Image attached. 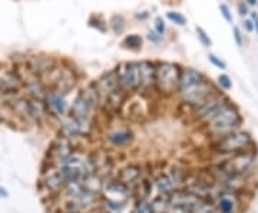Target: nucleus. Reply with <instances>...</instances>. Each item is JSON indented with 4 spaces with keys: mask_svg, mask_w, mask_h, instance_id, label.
<instances>
[{
    "mask_svg": "<svg viewBox=\"0 0 258 213\" xmlns=\"http://www.w3.org/2000/svg\"><path fill=\"white\" fill-rule=\"evenodd\" d=\"M217 87L221 90V92H230L232 89V80L227 73H221L217 77Z\"/></svg>",
    "mask_w": 258,
    "mask_h": 213,
    "instance_id": "nucleus-23",
    "label": "nucleus"
},
{
    "mask_svg": "<svg viewBox=\"0 0 258 213\" xmlns=\"http://www.w3.org/2000/svg\"><path fill=\"white\" fill-rule=\"evenodd\" d=\"M217 209L221 213H234L235 203L228 195H220L217 200Z\"/></svg>",
    "mask_w": 258,
    "mask_h": 213,
    "instance_id": "nucleus-20",
    "label": "nucleus"
},
{
    "mask_svg": "<svg viewBox=\"0 0 258 213\" xmlns=\"http://www.w3.org/2000/svg\"><path fill=\"white\" fill-rule=\"evenodd\" d=\"M99 99V109L116 112L122 108L129 94L119 86L115 70L102 73L95 82H92Z\"/></svg>",
    "mask_w": 258,
    "mask_h": 213,
    "instance_id": "nucleus-1",
    "label": "nucleus"
},
{
    "mask_svg": "<svg viewBox=\"0 0 258 213\" xmlns=\"http://www.w3.org/2000/svg\"><path fill=\"white\" fill-rule=\"evenodd\" d=\"M242 29H244L245 32H248V33H252V32H254V22L249 18H245L244 19V22H242Z\"/></svg>",
    "mask_w": 258,
    "mask_h": 213,
    "instance_id": "nucleus-33",
    "label": "nucleus"
},
{
    "mask_svg": "<svg viewBox=\"0 0 258 213\" xmlns=\"http://www.w3.org/2000/svg\"><path fill=\"white\" fill-rule=\"evenodd\" d=\"M254 32L258 35V18L254 20Z\"/></svg>",
    "mask_w": 258,
    "mask_h": 213,
    "instance_id": "nucleus-37",
    "label": "nucleus"
},
{
    "mask_svg": "<svg viewBox=\"0 0 258 213\" xmlns=\"http://www.w3.org/2000/svg\"><path fill=\"white\" fill-rule=\"evenodd\" d=\"M182 66L174 62H155V87L154 90L161 96H172L176 94L179 73Z\"/></svg>",
    "mask_w": 258,
    "mask_h": 213,
    "instance_id": "nucleus-3",
    "label": "nucleus"
},
{
    "mask_svg": "<svg viewBox=\"0 0 258 213\" xmlns=\"http://www.w3.org/2000/svg\"><path fill=\"white\" fill-rule=\"evenodd\" d=\"M147 39L151 42V43H154V45H159V43L164 40V36H162V35H159V33L155 32L154 29H151V30H148Z\"/></svg>",
    "mask_w": 258,
    "mask_h": 213,
    "instance_id": "nucleus-31",
    "label": "nucleus"
},
{
    "mask_svg": "<svg viewBox=\"0 0 258 213\" xmlns=\"http://www.w3.org/2000/svg\"><path fill=\"white\" fill-rule=\"evenodd\" d=\"M252 143L254 142L248 132L238 129L215 139L214 150L220 155H234L238 152L249 150Z\"/></svg>",
    "mask_w": 258,
    "mask_h": 213,
    "instance_id": "nucleus-5",
    "label": "nucleus"
},
{
    "mask_svg": "<svg viewBox=\"0 0 258 213\" xmlns=\"http://www.w3.org/2000/svg\"><path fill=\"white\" fill-rule=\"evenodd\" d=\"M195 33H197V37H198L200 43H201L204 47H211L212 46L211 37H210V35L205 32V29H203L201 26H197V28H195Z\"/></svg>",
    "mask_w": 258,
    "mask_h": 213,
    "instance_id": "nucleus-24",
    "label": "nucleus"
},
{
    "mask_svg": "<svg viewBox=\"0 0 258 213\" xmlns=\"http://www.w3.org/2000/svg\"><path fill=\"white\" fill-rule=\"evenodd\" d=\"M242 122H244V119L241 116L238 106L230 100L217 115H214L210 121L204 123V130L207 135L218 139V138H221L224 135H228L234 130L241 129Z\"/></svg>",
    "mask_w": 258,
    "mask_h": 213,
    "instance_id": "nucleus-2",
    "label": "nucleus"
},
{
    "mask_svg": "<svg viewBox=\"0 0 258 213\" xmlns=\"http://www.w3.org/2000/svg\"><path fill=\"white\" fill-rule=\"evenodd\" d=\"M72 153H74L72 140L60 135L59 138H56L49 149V163L55 167L62 166Z\"/></svg>",
    "mask_w": 258,
    "mask_h": 213,
    "instance_id": "nucleus-10",
    "label": "nucleus"
},
{
    "mask_svg": "<svg viewBox=\"0 0 258 213\" xmlns=\"http://www.w3.org/2000/svg\"><path fill=\"white\" fill-rule=\"evenodd\" d=\"M89 26L95 28L96 30H99V32H105L106 30V22L102 20L99 16H92V18L89 19Z\"/></svg>",
    "mask_w": 258,
    "mask_h": 213,
    "instance_id": "nucleus-26",
    "label": "nucleus"
},
{
    "mask_svg": "<svg viewBox=\"0 0 258 213\" xmlns=\"http://www.w3.org/2000/svg\"><path fill=\"white\" fill-rule=\"evenodd\" d=\"M56 63H57V62H56L53 57L39 55L32 56L30 59H28V60H26V67L29 69V72H32L33 74H36V76L40 77L42 74L46 73L47 70H50Z\"/></svg>",
    "mask_w": 258,
    "mask_h": 213,
    "instance_id": "nucleus-15",
    "label": "nucleus"
},
{
    "mask_svg": "<svg viewBox=\"0 0 258 213\" xmlns=\"http://www.w3.org/2000/svg\"><path fill=\"white\" fill-rule=\"evenodd\" d=\"M139 73H141V92L148 93L155 87V62L152 60H141L139 62Z\"/></svg>",
    "mask_w": 258,
    "mask_h": 213,
    "instance_id": "nucleus-14",
    "label": "nucleus"
},
{
    "mask_svg": "<svg viewBox=\"0 0 258 213\" xmlns=\"http://www.w3.org/2000/svg\"><path fill=\"white\" fill-rule=\"evenodd\" d=\"M79 83V73L78 70L71 67V66H64L62 67V72L59 74L57 80H56L53 86L50 89H53L56 92L63 93L68 94L69 92H72L75 87Z\"/></svg>",
    "mask_w": 258,
    "mask_h": 213,
    "instance_id": "nucleus-12",
    "label": "nucleus"
},
{
    "mask_svg": "<svg viewBox=\"0 0 258 213\" xmlns=\"http://www.w3.org/2000/svg\"><path fill=\"white\" fill-rule=\"evenodd\" d=\"M248 6H251V8H255V6H258V0H244Z\"/></svg>",
    "mask_w": 258,
    "mask_h": 213,
    "instance_id": "nucleus-35",
    "label": "nucleus"
},
{
    "mask_svg": "<svg viewBox=\"0 0 258 213\" xmlns=\"http://www.w3.org/2000/svg\"><path fill=\"white\" fill-rule=\"evenodd\" d=\"M230 102V97L225 94V92H215L211 94L208 99H205L203 103L197 104L192 108V118L194 121L203 122L205 123L207 121H210L214 115H217L218 112L221 111L222 108Z\"/></svg>",
    "mask_w": 258,
    "mask_h": 213,
    "instance_id": "nucleus-7",
    "label": "nucleus"
},
{
    "mask_svg": "<svg viewBox=\"0 0 258 213\" xmlns=\"http://www.w3.org/2000/svg\"><path fill=\"white\" fill-rule=\"evenodd\" d=\"M113 70L116 73L119 86L128 94L141 92L139 62H134V60L132 62H122Z\"/></svg>",
    "mask_w": 258,
    "mask_h": 213,
    "instance_id": "nucleus-6",
    "label": "nucleus"
},
{
    "mask_svg": "<svg viewBox=\"0 0 258 213\" xmlns=\"http://www.w3.org/2000/svg\"><path fill=\"white\" fill-rule=\"evenodd\" d=\"M148 16H149V15H148V12H144L142 15H141V13H137V15H135V19H138V20H145Z\"/></svg>",
    "mask_w": 258,
    "mask_h": 213,
    "instance_id": "nucleus-34",
    "label": "nucleus"
},
{
    "mask_svg": "<svg viewBox=\"0 0 258 213\" xmlns=\"http://www.w3.org/2000/svg\"><path fill=\"white\" fill-rule=\"evenodd\" d=\"M139 176H141V167L137 165H129L120 172L119 180L123 182L125 185H129V183H134L135 180H138Z\"/></svg>",
    "mask_w": 258,
    "mask_h": 213,
    "instance_id": "nucleus-17",
    "label": "nucleus"
},
{
    "mask_svg": "<svg viewBox=\"0 0 258 213\" xmlns=\"http://www.w3.org/2000/svg\"><path fill=\"white\" fill-rule=\"evenodd\" d=\"M237 10H238V15H240L241 18H245V16H248L249 15V6L244 2V0H241L238 2V5H237Z\"/></svg>",
    "mask_w": 258,
    "mask_h": 213,
    "instance_id": "nucleus-32",
    "label": "nucleus"
},
{
    "mask_svg": "<svg viewBox=\"0 0 258 213\" xmlns=\"http://www.w3.org/2000/svg\"><path fill=\"white\" fill-rule=\"evenodd\" d=\"M122 46L128 49L131 52H139L142 46H144V39L138 33H132V35H126L122 40Z\"/></svg>",
    "mask_w": 258,
    "mask_h": 213,
    "instance_id": "nucleus-18",
    "label": "nucleus"
},
{
    "mask_svg": "<svg viewBox=\"0 0 258 213\" xmlns=\"http://www.w3.org/2000/svg\"><path fill=\"white\" fill-rule=\"evenodd\" d=\"M155 183H157L158 190L161 193H165V195L166 193H172L174 186H175V182H174L172 176H166V175H162L161 177H158Z\"/></svg>",
    "mask_w": 258,
    "mask_h": 213,
    "instance_id": "nucleus-19",
    "label": "nucleus"
},
{
    "mask_svg": "<svg viewBox=\"0 0 258 213\" xmlns=\"http://www.w3.org/2000/svg\"><path fill=\"white\" fill-rule=\"evenodd\" d=\"M232 37H234V42L238 47L244 45V35H242V30L238 28L237 25H232Z\"/></svg>",
    "mask_w": 258,
    "mask_h": 213,
    "instance_id": "nucleus-28",
    "label": "nucleus"
},
{
    "mask_svg": "<svg viewBox=\"0 0 258 213\" xmlns=\"http://www.w3.org/2000/svg\"><path fill=\"white\" fill-rule=\"evenodd\" d=\"M96 109H99V99H98V94H96L93 84L89 83L83 89H81L75 96L68 115L78 118V119L92 121Z\"/></svg>",
    "mask_w": 258,
    "mask_h": 213,
    "instance_id": "nucleus-4",
    "label": "nucleus"
},
{
    "mask_svg": "<svg viewBox=\"0 0 258 213\" xmlns=\"http://www.w3.org/2000/svg\"><path fill=\"white\" fill-rule=\"evenodd\" d=\"M205 77L207 76L200 69H195V67H191V66H182L181 67V73H179V82H178L176 94H181L185 90L191 89L192 86L200 83Z\"/></svg>",
    "mask_w": 258,
    "mask_h": 213,
    "instance_id": "nucleus-13",
    "label": "nucleus"
},
{
    "mask_svg": "<svg viewBox=\"0 0 258 213\" xmlns=\"http://www.w3.org/2000/svg\"><path fill=\"white\" fill-rule=\"evenodd\" d=\"M43 102L46 106L47 113H50L52 116H56L59 119H63L64 116H68L71 104L66 100V94L60 92H56L53 89H47L46 94L43 97Z\"/></svg>",
    "mask_w": 258,
    "mask_h": 213,
    "instance_id": "nucleus-11",
    "label": "nucleus"
},
{
    "mask_svg": "<svg viewBox=\"0 0 258 213\" xmlns=\"http://www.w3.org/2000/svg\"><path fill=\"white\" fill-rule=\"evenodd\" d=\"M255 163H257L255 153L249 149V150H244V152L234 153L228 160L222 162L218 166L222 167L224 170L232 173V175L244 177L247 173H249V172L254 169Z\"/></svg>",
    "mask_w": 258,
    "mask_h": 213,
    "instance_id": "nucleus-8",
    "label": "nucleus"
},
{
    "mask_svg": "<svg viewBox=\"0 0 258 213\" xmlns=\"http://www.w3.org/2000/svg\"><path fill=\"white\" fill-rule=\"evenodd\" d=\"M165 18L168 19L171 23H174L175 26H179V28H184V26H186V18H185L182 13H179V12L169 10V12H166Z\"/></svg>",
    "mask_w": 258,
    "mask_h": 213,
    "instance_id": "nucleus-22",
    "label": "nucleus"
},
{
    "mask_svg": "<svg viewBox=\"0 0 258 213\" xmlns=\"http://www.w3.org/2000/svg\"><path fill=\"white\" fill-rule=\"evenodd\" d=\"M208 60H210V63L212 66H215L217 69H221V70H225L227 69V63L222 60L221 57H218L217 55H214V53H210L208 55Z\"/></svg>",
    "mask_w": 258,
    "mask_h": 213,
    "instance_id": "nucleus-29",
    "label": "nucleus"
},
{
    "mask_svg": "<svg viewBox=\"0 0 258 213\" xmlns=\"http://www.w3.org/2000/svg\"><path fill=\"white\" fill-rule=\"evenodd\" d=\"M0 197H8V192L0 187Z\"/></svg>",
    "mask_w": 258,
    "mask_h": 213,
    "instance_id": "nucleus-36",
    "label": "nucleus"
},
{
    "mask_svg": "<svg viewBox=\"0 0 258 213\" xmlns=\"http://www.w3.org/2000/svg\"><path fill=\"white\" fill-rule=\"evenodd\" d=\"M218 9H220V13H221V16L224 18V20L227 22V23H234V15H232V10L231 8L227 5V3H220V6H218Z\"/></svg>",
    "mask_w": 258,
    "mask_h": 213,
    "instance_id": "nucleus-25",
    "label": "nucleus"
},
{
    "mask_svg": "<svg viewBox=\"0 0 258 213\" xmlns=\"http://www.w3.org/2000/svg\"><path fill=\"white\" fill-rule=\"evenodd\" d=\"M135 213H155L152 204H149L145 200H139L135 206Z\"/></svg>",
    "mask_w": 258,
    "mask_h": 213,
    "instance_id": "nucleus-30",
    "label": "nucleus"
},
{
    "mask_svg": "<svg viewBox=\"0 0 258 213\" xmlns=\"http://www.w3.org/2000/svg\"><path fill=\"white\" fill-rule=\"evenodd\" d=\"M125 19L122 18L120 15H113L109 20V28L116 35V36H119L122 35L123 32H125Z\"/></svg>",
    "mask_w": 258,
    "mask_h": 213,
    "instance_id": "nucleus-21",
    "label": "nucleus"
},
{
    "mask_svg": "<svg viewBox=\"0 0 258 213\" xmlns=\"http://www.w3.org/2000/svg\"><path fill=\"white\" fill-rule=\"evenodd\" d=\"M154 30L158 32L159 35H165L166 32V23H165V19L161 18V16H157V18L154 19Z\"/></svg>",
    "mask_w": 258,
    "mask_h": 213,
    "instance_id": "nucleus-27",
    "label": "nucleus"
},
{
    "mask_svg": "<svg viewBox=\"0 0 258 213\" xmlns=\"http://www.w3.org/2000/svg\"><path fill=\"white\" fill-rule=\"evenodd\" d=\"M220 89L217 87V84L212 82L211 79L205 77L204 80H201L200 83H197L195 86H192L191 89L185 90L184 93L178 94L181 97V100L185 104L188 106H197L200 103H203L205 99H208L211 94H214L215 92H218Z\"/></svg>",
    "mask_w": 258,
    "mask_h": 213,
    "instance_id": "nucleus-9",
    "label": "nucleus"
},
{
    "mask_svg": "<svg viewBox=\"0 0 258 213\" xmlns=\"http://www.w3.org/2000/svg\"><path fill=\"white\" fill-rule=\"evenodd\" d=\"M108 142L115 148H122L129 145L134 140V132L128 128H122V129L112 130L111 133H108L106 136Z\"/></svg>",
    "mask_w": 258,
    "mask_h": 213,
    "instance_id": "nucleus-16",
    "label": "nucleus"
}]
</instances>
